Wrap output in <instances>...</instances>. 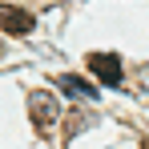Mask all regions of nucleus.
<instances>
[{
  "label": "nucleus",
  "instance_id": "obj_1",
  "mask_svg": "<svg viewBox=\"0 0 149 149\" xmlns=\"http://www.w3.org/2000/svg\"><path fill=\"white\" fill-rule=\"evenodd\" d=\"M89 73L101 77V85H109V89H121V56H113V52H89Z\"/></svg>",
  "mask_w": 149,
  "mask_h": 149
},
{
  "label": "nucleus",
  "instance_id": "obj_2",
  "mask_svg": "<svg viewBox=\"0 0 149 149\" xmlns=\"http://www.w3.org/2000/svg\"><path fill=\"white\" fill-rule=\"evenodd\" d=\"M28 109H32V121L40 125V129H49V125L61 117V101L52 97V93H45V89H36V93L28 97Z\"/></svg>",
  "mask_w": 149,
  "mask_h": 149
},
{
  "label": "nucleus",
  "instance_id": "obj_3",
  "mask_svg": "<svg viewBox=\"0 0 149 149\" xmlns=\"http://www.w3.org/2000/svg\"><path fill=\"white\" fill-rule=\"evenodd\" d=\"M0 28L12 32V36H24V32H32V12L12 8V4H0Z\"/></svg>",
  "mask_w": 149,
  "mask_h": 149
},
{
  "label": "nucleus",
  "instance_id": "obj_4",
  "mask_svg": "<svg viewBox=\"0 0 149 149\" xmlns=\"http://www.w3.org/2000/svg\"><path fill=\"white\" fill-rule=\"evenodd\" d=\"M61 85H65V93H69V97H85V101L97 97V85H89V81H81V77H73V73L61 77Z\"/></svg>",
  "mask_w": 149,
  "mask_h": 149
}]
</instances>
